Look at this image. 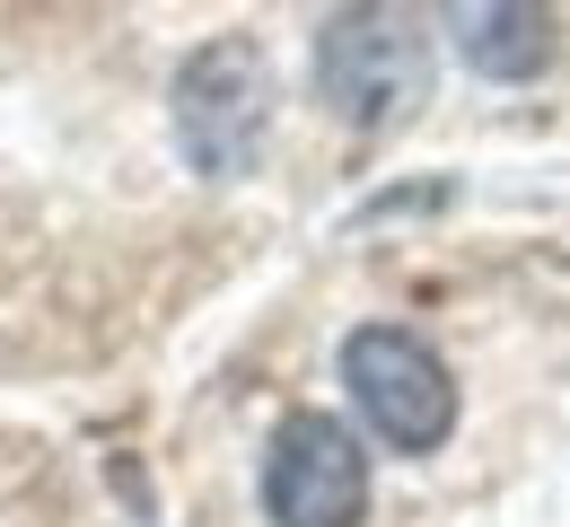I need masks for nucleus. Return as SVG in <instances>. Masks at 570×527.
<instances>
[{"label":"nucleus","instance_id":"1","mask_svg":"<svg viewBox=\"0 0 570 527\" xmlns=\"http://www.w3.org/2000/svg\"><path fill=\"white\" fill-rule=\"evenodd\" d=\"M316 88L325 106L377 133V124H404L430 97V36L413 9H334L316 27Z\"/></svg>","mask_w":570,"mask_h":527},{"label":"nucleus","instance_id":"2","mask_svg":"<svg viewBox=\"0 0 570 527\" xmlns=\"http://www.w3.org/2000/svg\"><path fill=\"white\" fill-rule=\"evenodd\" d=\"M343 387H352L360 422L404 457H430L456 422V378L413 325H360L343 343Z\"/></svg>","mask_w":570,"mask_h":527},{"label":"nucleus","instance_id":"3","mask_svg":"<svg viewBox=\"0 0 570 527\" xmlns=\"http://www.w3.org/2000/svg\"><path fill=\"white\" fill-rule=\"evenodd\" d=\"M264 124H273V71L246 36H219L176 71V141L203 176H246Z\"/></svg>","mask_w":570,"mask_h":527},{"label":"nucleus","instance_id":"4","mask_svg":"<svg viewBox=\"0 0 570 527\" xmlns=\"http://www.w3.org/2000/svg\"><path fill=\"white\" fill-rule=\"evenodd\" d=\"M264 510L282 527H360L368 519V457L334 413H289L264 449Z\"/></svg>","mask_w":570,"mask_h":527},{"label":"nucleus","instance_id":"5","mask_svg":"<svg viewBox=\"0 0 570 527\" xmlns=\"http://www.w3.org/2000/svg\"><path fill=\"white\" fill-rule=\"evenodd\" d=\"M448 27H456V53H465L474 71H492V79H535L553 62V45H562V18H553V9H518V0L456 9Z\"/></svg>","mask_w":570,"mask_h":527}]
</instances>
